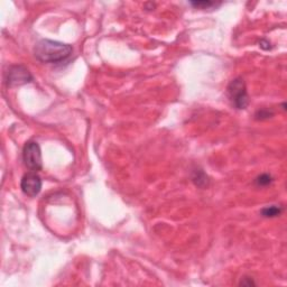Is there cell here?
<instances>
[{"label": "cell", "mask_w": 287, "mask_h": 287, "mask_svg": "<svg viewBox=\"0 0 287 287\" xmlns=\"http://www.w3.org/2000/svg\"><path fill=\"white\" fill-rule=\"evenodd\" d=\"M72 52L71 45L51 39H40L34 48L35 57L42 63H62L72 55Z\"/></svg>", "instance_id": "cell-1"}, {"label": "cell", "mask_w": 287, "mask_h": 287, "mask_svg": "<svg viewBox=\"0 0 287 287\" xmlns=\"http://www.w3.org/2000/svg\"><path fill=\"white\" fill-rule=\"evenodd\" d=\"M228 97L236 109H246L249 105V97L247 93L245 81L241 78L233 79L228 85Z\"/></svg>", "instance_id": "cell-2"}, {"label": "cell", "mask_w": 287, "mask_h": 287, "mask_svg": "<svg viewBox=\"0 0 287 287\" xmlns=\"http://www.w3.org/2000/svg\"><path fill=\"white\" fill-rule=\"evenodd\" d=\"M22 159L27 168L31 172H38L42 169V151L37 143L28 142L22 149Z\"/></svg>", "instance_id": "cell-3"}, {"label": "cell", "mask_w": 287, "mask_h": 287, "mask_svg": "<svg viewBox=\"0 0 287 287\" xmlns=\"http://www.w3.org/2000/svg\"><path fill=\"white\" fill-rule=\"evenodd\" d=\"M33 76L29 71L22 65H13L9 67L7 72L6 82L8 87H19V85L31 82Z\"/></svg>", "instance_id": "cell-4"}, {"label": "cell", "mask_w": 287, "mask_h": 287, "mask_svg": "<svg viewBox=\"0 0 287 287\" xmlns=\"http://www.w3.org/2000/svg\"><path fill=\"white\" fill-rule=\"evenodd\" d=\"M20 187L26 195L34 197L42 190V179L36 172H29L22 176Z\"/></svg>", "instance_id": "cell-5"}, {"label": "cell", "mask_w": 287, "mask_h": 287, "mask_svg": "<svg viewBox=\"0 0 287 287\" xmlns=\"http://www.w3.org/2000/svg\"><path fill=\"white\" fill-rule=\"evenodd\" d=\"M282 212H283V208L278 205L265 206V208L260 211V213H262V215L265 218H276L278 217V215H281Z\"/></svg>", "instance_id": "cell-6"}, {"label": "cell", "mask_w": 287, "mask_h": 287, "mask_svg": "<svg viewBox=\"0 0 287 287\" xmlns=\"http://www.w3.org/2000/svg\"><path fill=\"white\" fill-rule=\"evenodd\" d=\"M273 181L274 179L272 177V175L262 174L255 179V183H256V185H258V186H267L269 185V184H272Z\"/></svg>", "instance_id": "cell-7"}, {"label": "cell", "mask_w": 287, "mask_h": 287, "mask_svg": "<svg viewBox=\"0 0 287 287\" xmlns=\"http://www.w3.org/2000/svg\"><path fill=\"white\" fill-rule=\"evenodd\" d=\"M192 6H194L196 8H201V9H209V8H212V7H217L219 6L220 3H215L213 1H192L191 2Z\"/></svg>", "instance_id": "cell-8"}, {"label": "cell", "mask_w": 287, "mask_h": 287, "mask_svg": "<svg viewBox=\"0 0 287 287\" xmlns=\"http://www.w3.org/2000/svg\"><path fill=\"white\" fill-rule=\"evenodd\" d=\"M272 116H274V112L268 109H262L256 112V119H258V120L268 119V118H271Z\"/></svg>", "instance_id": "cell-9"}, {"label": "cell", "mask_w": 287, "mask_h": 287, "mask_svg": "<svg viewBox=\"0 0 287 287\" xmlns=\"http://www.w3.org/2000/svg\"><path fill=\"white\" fill-rule=\"evenodd\" d=\"M240 285H242V286H251V285H255V283L253 282V280H251V278H244V280H241Z\"/></svg>", "instance_id": "cell-10"}]
</instances>
